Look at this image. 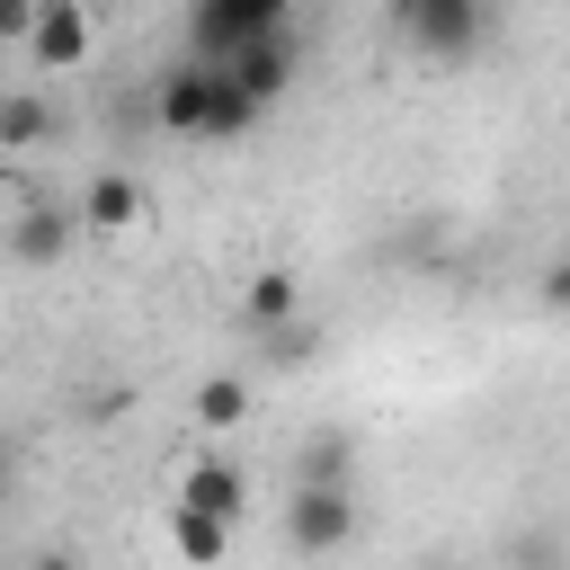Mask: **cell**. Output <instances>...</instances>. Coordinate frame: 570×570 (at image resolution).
<instances>
[{
	"label": "cell",
	"mask_w": 570,
	"mask_h": 570,
	"mask_svg": "<svg viewBox=\"0 0 570 570\" xmlns=\"http://www.w3.org/2000/svg\"><path fill=\"white\" fill-rule=\"evenodd\" d=\"M285 9H294V0H196V9H187L196 62H223V53L249 45V36H285Z\"/></svg>",
	"instance_id": "obj_3"
},
{
	"label": "cell",
	"mask_w": 570,
	"mask_h": 570,
	"mask_svg": "<svg viewBox=\"0 0 570 570\" xmlns=\"http://www.w3.org/2000/svg\"><path fill=\"white\" fill-rule=\"evenodd\" d=\"M294 490H356V428H321L294 454Z\"/></svg>",
	"instance_id": "obj_10"
},
{
	"label": "cell",
	"mask_w": 570,
	"mask_h": 570,
	"mask_svg": "<svg viewBox=\"0 0 570 570\" xmlns=\"http://www.w3.org/2000/svg\"><path fill=\"white\" fill-rule=\"evenodd\" d=\"M169 552H178L187 570H223L232 525H214V517H196V508H169Z\"/></svg>",
	"instance_id": "obj_12"
},
{
	"label": "cell",
	"mask_w": 570,
	"mask_h": 570,
	"mask_svg": "<svg viewBox=\"0 0 570 570\" xmlns=\"http://www.w3.org/2000/svg\"><path fill=\"white\" fill-rule=\"evenodd\" d=\"M267 356H276V365H312V321H285V330H267Z\"/></svg>",
	"instance_id": "obj_15"
},
{
	"label": "cell",
	"mask_w": 570,
	"mask_h": 570,
	"mask_svg": "<svg viewBox=\"0 0 570 570\" xmlns=\"http://www.w3.org/2000/svg\"><path fill=\"white\" fill-rule=\"evenodd\" d=\"M45 134H53V107H45L36 89H0V142L27 151V142H45Z\"/></svg>",
	"instance_id": "obj_13"
},
{
	"label": "cell",
	"mask_w": 570,
	"mask_h": 570,
	"mask_svg": "<svg viewBox=\"0 0 570 570\" xmlns=\"http://www.w3.org/2000/svg\"><path fill=\"white\" fill-rule=\"evenodd\" d=\"M178 508H196V517H214V525H240V508H249V472L223 463V454H196L187 481H178Z\"/></svg>",
	"instance_id": "obj_9"
},
{
	"label": "cell",
	"mask_w": 570,
	"mask_h": 570,
	"mask_svg": "<svg viewBox=\"0 0 570 570\" xmlns=\"http://www.w3.org/2000/svg\"><path fill=\"white\" fill-rule=\"evenodd\" d=\"M285 543L303 561L356 543V490H285Z\"/></svg>",
	"instance_id": "obj_4"
},
{
	"label": "cell",
	"mask_w": 570,
	"mask_h": 570,
	"mask_svg": "<svg viewBox=\"0 0 570 570\" xmlns=\"http://www.w3.org/2000/svg\"><path fill=\"white\" fill-rule=\"evenodd\" d=\"M517 561H525V570H552V534H525V543H517Z\"/></svg>",
	"instance_id": "obj_17"
},
{
	"label": "cell",
	"mask_w": 570,
	"mask_h": 570,
	"mask_svg": "<svg viewBox=\"0 0 570 570\" xmlns=\"http://www.w3.org/2000/svg\"><path fill=\"white\" fill-rule=\"evenodd\" d=\"M89 45H98V27H89L80 0H36V27H27V62L36 71H80Z\"/></svg>",
	"instance_id": "obj_7"
},
{
	"label": "cell",
	"mask_w": 570,
	"mask_h": 570,
	"mask_svg": "<svg viewBox=\"0 0 570 570\" xmlns=\"http://www.w3.org/2000/svg\"><path fill=\"white\" fill-rule=\"evenodd\" d=\"M151 116H160V134H187V142H249V125L267 116V107H249L214 62H169L160 71V89H151Z\"/></svg>",
	"instance_id": "obj_1"
},
{
	"label": "cell",
	"mask_w": 570,
	"mask_h": 570,
	"mask_svg": "<svg viewBox=\"0 0 570 570\" xmlns=\"http://www.w3.org/2000/svg\"><path fill=\"white\" fill-rule=\"evenodd\" d=\"M71 214H80V232L125 240V232H142V223H151V187H142V178H125V169H98V178L71 196Z\"/></svg>",
	"instance_id": "obj_5"
},
{
	"label": "cell",
	"mask_w": 570,
	"mask_h": 570,
	"mask_svg": "<svg viewBox=\"0 0 570 570\" xmlns=\"http://www.w3.org/2000/svg\"><path fill=\"white\" fill-rule=\"evenodd\" d=\"M71 240H80V214L62 196H36V205L9 214V258L18 267H53V258H71Z\"/></svg>",
	"instance_id": "obj_8"
},
{
	"label": "cell",
	"mask_w": 570,
	"mask_h": 570,
	"mask_svg": "<svg viewBox=\"0 0 570 570\" xmlns=\"http://www.w3.org/2000/svg\"><path fill=\"white\" fill-rule=\"evenodd\" d=\"M0 490H9V445H0Z\"/></svg>",
	"instance_id": "obj_19"
},
{
	"label": "cell",
	"mask_w": 570,
	"mask_h": 570,
	"mask_svg": "<svg viewBox=\"0 0 570 570\" xmlns=\"http://www.w3.org/2000/svg\"><path fill=\"white\" fill-rule=\"evenodd\" d=\"M392 27L419 62H463L481 45V0H392Z\"/></svg>",
	"instance_id": "obj_2"
},
{
	"label": "cell",
	"mask_w": 570,
	"mask_h": 570,
	"mask_svg": "<svg viewBox=\"0 0 570 570\" xmlns=\"http://www.w3.org/2000/svg\"><path fill=\"white\" fill-rule=\"evenodd\" d=\"M27 27H36V0H0V45H27Z\"/></svg>",
	"instance_id": "obj_16"
},
{
	"label": "cell",
	"mask_w": 570,
	"mask_h": 570,
	"mask_svg": "<svg viewBox=\"0 0 570 570\" xmlns=\"http://www.w3.org/2000/svg\"><path fill=\"white\" fill-rule=\"evenodd\" d=\"M419 570H445V561H419Z\"/></svg>",
	"instance_id": "obj_20"
},
{
	"label": "cell",
	"mask_w": 570,
	"mask_h": 570,
	"mask_svg": "<svg viewBox=\"0 0 570 570\" xmlns=\"http://www.w3.org/2000/svg\"><path fill=\"white\" fill-rule=\"evenodd\" d=\"M27 570H80V552H36Z\"/></svg>",
	"instance_id": "obj_18"
},
{
	"label": "cell",
	"mask_w": 570,
	"mask_h": 570,
	"mask_svg": "<svg viewBox=\"0 0 570 570\" xmlns=\"http://www.w3.org/2000/svg\"><path fill=\"white\" fill-rule=\"evenodd\" d=\"M214 71H223L249 107H276V98L294 89V36H249V45H232Z\"/></svg>",
	"instance_id": "obj_6"
},
{
	"label": "cell",
	"mask_w": 570,
	"mask_h": 570,
	"mask_svg": "<svg viewBox=\"0 0 570 570\" xmlns=\"http://www.w3.org/2000/svg\"><path fill=\"white\" fill-rule=\"evenodd\" d=\"M249 419V383L240 374H205L196 383V428H240Z\"/></svg>",
	"instance_id": "obj_14"
},
{
	"label": "cell",
	"mask_w": 570,
	"mask_h": 570,
	"mask_svg": "<svg viewBox=\"0 0 570 570\" xmlns=\"http://www.w3.org/2000/svg\"><path fill=\"white\" fill-rule=\"evenodd\" d=\"M240 321H249V330H285V321H303V285H294V267H258L249 294H240Z\"/></svg>",
	"instance_id": "obj_11"
}]
</instances>
